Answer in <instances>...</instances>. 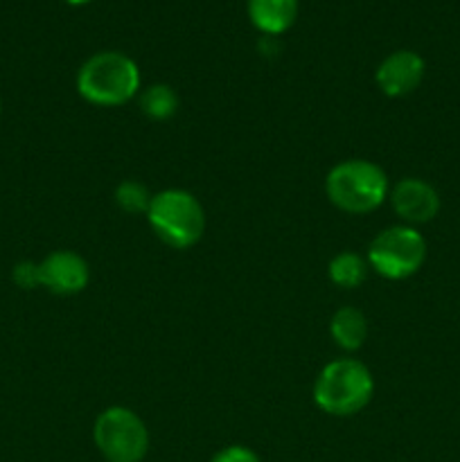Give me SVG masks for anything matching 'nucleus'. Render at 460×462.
Masks as SVG:
<instances>
[{
	"label": "nucleus",
	"mask_w": 460,
	"mask_h": 462,
	"mask_svg": "<svg viewBox=\"0 0 460 462\" xmlns=\"http://www.w3.org/2000/svg\"><path fill=\"white\" fill-rule=\"evenodd\" d=\"M140 84L138 63L115 50L93 54L77 72V93L95 106H122L138 97Z\"/></svg>",
	"instance_id": "1"
},
{
	"label": "nucleus",
	"mask_w": 460,
	"mask_h": 462,
	"mask_svg": "<svg viewBox=\"0 0 460 462\" xmlns=\"http://www.w3.org/2000/svg\"><path fill=\"white\" fill-rule=\"evenodd\" d=\"M325 194L341 212L368 215L388 201L391 180L377 162L365 158H347L327 171Z\"/></svg>",
	"instance_id": "2"
},
{
	"label": "nucleus",
	"mask_w": 460,
	"mask_h": 462,
	"mask_svg": "<svg viewBox=\"0 0 460 462\" xmlns=\"http://www.w3.org/2000/svg\"><path fill=\"white\" fill-rule=\"evenodd\" d=\"M314 404L334 418L361 413L374 395V377L359 359H334L325 365L314 382Z\"/></svg>",
	"instance_id": "3"
},
{
	"label": "nucleus",
	"mask_w": 460,
	"mask_h": 462,
	"mask_svg": "<svg viewBox=\"0 0 460 462\" xmlns=\"http://www.w3.org/2000/svg\"><path fill=\"white\" fill-rule=\"evenodd\" d=\"M147 221L156 237L176 251L192 248L206 233V210L201 201L180 188H167L153 194Z\"/></svg>",
	"instance_id": "4"
},
{
	"label": "nucleus",
	"mask_w": 460,
	"mask_h": 462,
	"mask_svg": "<svg viewBox=\"0 0 460 462\" xmlns=\"http://www.w3.org/2000/svg\"><path fill=\"white\" fill-rule=\"evenodd\" d=\"M365 260L382 278L406 280L418 273L427 262V239L413 226H391L370 242Z\"/></svg>",
	"instance_id": "5"
},
{
	"label": "nucleus",
	"mask_w": 460,
	"mask_h": 462,
	"mask_svg": "<svg viewBox=\"0 0 460 462\" xmlns=\"http://www.w3.org/2000/svg\"><path fill=\"white\" fill-rule=\"evenodd\" d=\"M93 440L108 462H143L149 451L147 427L126 406H108L97 415Z\"/></svg>",
	"instance_id": "6"
},
{
	"label": "nucleus",
	"mask_w": 460,
	"mask_h": 462,
	"mask_svg": "<svg viewBox=\"0 0 460 462\" xmlns=\"http://www.w3.org/2000/svg\"><path fill=\"white\" fill-rule=\"evenodd\" d=\"M388 201L401 224L413 226V228L419 224H428L440 212V194L431 183L422 179L397 180L391 188Z\"/></svg>",
	"instance_id": "7"
},
{
	"label": "nucleus",
	"mask_w": 460,
	"mask_h": 462,
	"mask_svg": "<svg viewBox=\"0 0 460 462\" xmlns=\"http://www.w3.org/2000/svg\"><path fill=\"white\" fill-rule=\"evenodd\" d=\"M41 287L57 296H75L88 287L90 266L79 253L54 251L39 262Z\"/></svg>",
	"instance_id": "8"
},
{
	"label": "nucleus",
	"mask_w": 460,
	"mask_h": 462,
	"mask_svg": "<svg viewBox=\"0 0 460 462\" xmlns=\"http://www.w3.org/2000/svg\"><path fill=\"white\" fill-rule=\"evenodd\" d=\"M424 72H427V63L418 52L397 50L379 63L374 81L386 97H406L418 90L424 79Z\"/></svg>",
	"instance_id": "9"
},
{
	"label": "nucleus",
	"mask_w": 460,
	"mask_h": 462,
	"mask_svg": "<svg viewBox=\"0 0 460 462\" xmlns=\"http://www.w3.org/2000/svg\"><path fill=\"white\" fill-rule=\"evenodd\" d=\"M248 18L266 36L284 34L296 23L300 0H248Z\"/></svg>",
	"instance_id": "10"
},
{
	"label": "nucleus",
	"mask_w": 460,
	"mask_h": 462,
	"mask_svg": "<svg viewBox=\"0 0 460 462\" xmlns=\"http://www.w3.org/2000/svg\"><path fill=\"white\" fill-rule=\"evenodd\" d=\"M329 337L341 350H359L368 338V319L361 310L343 307V310L334 311L332 320H329Z\"/></svg>",
	"instance_id": "11"
},
{
	"label": "nucleus",
	"mask_w": 460,
	"mask_h": 462,
	"mask_svg": "<svg viewBox=\"0 0 460 462\" xmlns=\"http://www.w3.org/2000/svg\"><path fill=\"white\" fill-rule=\"evenodd\" d=\"M368 260L352 251H343L338 255H334L327 266L329 280H332V284H336L341 289L361 287L365 282V278H368Z\"/></svg>",
	"instance_id": "12"
},
{
	"label": "nucleus",
	"mask_w": 460,
	"mask_h": 462,
	"mask_svg": "<svg viewBox=\"0 0 460 462\" xmlns=\"http://www.w3.org/2000/svg\"><path fill=\"white\" fill-rule=\"evenodd\" d=\"M140 108L153 122H165L179 111V95L167 84H152L138 95Z\"/></svg>",
	"instance_id": "13"
},
{
	"label": "nucleus",
	"mask_w": 460,
	"mask_h": 462,
	"mask_svg": "<svg viewBox=\"0 0 460 462\" xmlns=\"http://www.w3.org/2000/svg\"><path fill=\"white\" fill-rule=\"evenodd\" d=\"M115 203L120 210H124L126 215H147L149 206H152L153 194L149 192L147 185H143L140 180H122L115 188Z\"/></svg>",
	"instance_id": "14"
},
{
	"label": "nucleus",
	"mask_w": 460,
	"mask_h": 462,
	"mask_svg": "<svg viewBox=\"0 0 460 462\" xmlns=\"http://www.w3.org/2000/svg\"><path fill=\"white\" fill-rule=\"evenodd\" d=\"M12 278H14V282H16L21 289L41 287L39 262H18V264L14 266Z\"/></svg>",
	"instance_id": "15"
},
{
	"label": "nucleus",
	"mask_w": 460,
	"mask_h": 462,
	"mask_svg": "<svg viewBox=\"0 0 460 462\" xmlns=\"http://www.w3.org/2000/svg\"><path fill=\"white\" fill-rule=\"evenodd\" d=\"M210 462H262V460L260 456H257L253 449H248V447L233 445L221 449Z\"/></svg>",
	"instance_id": "16"
},
{
	"label": "nucleus",
	"mask_w": 460,
	"mask_h": 462,
	"mask_svg": "<svg viewBox=\"0 0 460 462\" xmlns=\"http://www.w3.org/2000/svg\"><path fill=\"white\" fill-rule=\"evenodd\" d=\"M63 3L72 5V7H79V5H88L90 0H63Z\"/></svg>",
	"instance_id": "17"
},
{
	"label": "nucleus",
	"mask_w": 460,
	"mask_h": 462,
	"mask_svg": "<svg viewBox=\"0 0 460 462\" xmlns=\"http://www.w3.org/2000/svg\"><path fill=\"white\" fill-rule=\"evenodd\" d=\"M0 113H3V104H0Z\"/></svg>",
	"instance_id": "18"
}]
</instances>
